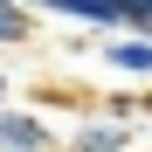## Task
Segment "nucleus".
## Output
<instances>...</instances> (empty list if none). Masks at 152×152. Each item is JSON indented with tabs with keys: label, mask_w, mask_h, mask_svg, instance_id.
Masks as SVG:
<instances>
[{
	"label": "nucleus",
	"mask_w": 152,
	"mask_h": 152,
	"mask_svg": "<svg viewBox=\"0 0 152 152\" xmlns=\"http://www.w3.org/2000/svg\"><path fill=\"white\" fill-rule=\"evenodd\" d=\"M138 111H152V90H145V97H138Z\"/></svg>",
	"instance_id": "8"
},
{
	"label": "nucleus",
	"mask_w": 152,
	"mask_h": 152,
	"mask_svg": "<svg viewBox=\"0 0 152 152\" xmlns=\"http://www.w3.org/2000/svg\"><path fill=\"white\" fill-rule=\"evenodd\" d=\"M118 21L124 35H152V0H118Z\"/></svg>",
	"instance_id": "6"
},
{
	"label": "nucleus",
	"mask_w": 152,
	"mask_h": 152,
	"mask_svg": "<svg viewBox=\"0 0 152 152\" xmlns=\"http://www.w3.org/2000/svg\"><path fill=\"white\" fill-rule=\"evenodd\" d=\"M0 111H7V69H0Z\"/></svg>",
	"instance_id": "7"
},
{
	"label": "nucleus",
	"mask_w": 152,
	"mask_h": 152,
	"mask_svg": "<svg viewBox=\"0 0 152 152\" xmlns=\"http://www.w3.org/2000/svg\"><path fill=\"white\" fill-rule=\"evenodd\" d=\"M132 138H138V124H111V118L90 111L62 132V152H132Z\"/></svg>",
	"instance_id": "3"
},
{
	"label": "nucleus",
	"mask_w": 152,
	"mask_h": 152,
	"mask_svg": "<svg viewBox=\"0 0 152 152\" xmlns=\"http://www.w3.org/2000/svg\"><path fill=\"white\" fill-rule=\"evenodd\" d=\"M97 62L111 76H124V83H152V35H104Z\"/></svg>",
	"instance_id": "2"
},
{
	"label": "nucleus",
	"mask_w": 152,
	"mask_h": 152,
	"mask_svg": "<svg viewBox=\"0 0 152 152\" xmlns=\"http://www.w3.org/2000/svg\"><path fill=\"white\" fill-rule=\"evenodd\" d=\"M21 7H48V14H62V21H83V28H104V35H124V21H118V0H21Z\"/></svg>",
	"instance_id": "4"
},
{
	"label": "nucleus",
	"mask_w": 152,
	"mask_h": 152,
	"mask_svg": "<svg viewBox=\"0 0 152 152\" xmlns=\"http://www.w3.org/2000/svg\"><path fill=\"white\" fill-rule=\"evenodd\" d=\"M28 35H35V14L21 0H0V48H21Z\"/></svg>",
	"instance_id": "5"
},
{
	"label": "nucleus",
	"mask_w": 152,
	"mask_h": 152,
	"mask_svg": "<svg viewBox=\"0 0 152 152\" xmlns=\"http://www.w3.org/2000/svg\"><path fill=\"white\" fill-rule=\"evenodd\" d=\"M0 152H62V132H56L42 111L7 104V111H0Z\"/></svg>",
	"instance_id": "1"
}]
</instances>
